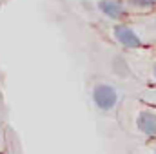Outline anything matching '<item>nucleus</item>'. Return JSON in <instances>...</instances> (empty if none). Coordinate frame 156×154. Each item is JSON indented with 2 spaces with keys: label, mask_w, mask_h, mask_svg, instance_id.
<instances>
[{
  "label": "nucleus",
  "mask_w": 156,
  "mask_h": 154,
  "mask_svg": "<svg viewBox=\"0 0 156 154\" xmlns=\"http://www.w3.org/2000/svg\"><path fill=\"white\" fill-rule=\"evenodd\" d=\"M136 123H138V129H140L144 134H147V136H156V114L149 113V111H144V113H140Z\"/></svg>",
  "instance_id": "obj_3"
},
{
  "label": "nucleus",
  "mask_w": 156,
  "mask_h": 154,
  "mask_svg": "<svg viewBox=\"0 0 156 154\" xmlns=\"http://www.w3.org/2000/svg\"><path fill=\"white\" fill-rule=\"evenodd\" d=\"M154 76H156V67H154Z\"/></svg>",
  "instance_id": "obj_6"
},
{
  "label": "nucleus",
  "mask_w": 156,
  "mask_h": 154,
  "mask_svg": "<svg viewBox=\"0 0 156 154\" xmlns=\"http://www.w3.org/2000/svg\"><path fill=\"white\" fill-rule=\"evenodd\" d=\"M115 37L118 38V42L122 45L131 47V49H136V47L142 45V40L138 38V35L131 27H127V26H116L115 27Z\"/></svg>",
  "instance_id": "obj_2"
},
{
  "label": "nucleus",
  "mask_w": 156,
  "mask_h": 154,
  "mask_svg": "<svg viewBox=\"0 0 156 154\" xmlns=\"http://www.w3.org/2000/svg\"><path fill=\"white\" fill-rule=\"evenodd\" d=\"M98 7L104 11V15H107L109 18H120L123 15V7L120 2H115V0H100Z\"/></svg>",
  "instance_id": "obj_4"
},
{
  "label": "nucleus",
  "mask_w": 156,
  "mask_h": 154,
  "mask_svg": "<svg viewBox=\"0 0 156 154\" xmlns=\"http://www.w3.org/2000/svg\"><path fill=\"white\" fill-rule=\"evenodd\" d=\"M93 98L96 107L102 111H109L116 105V91L107 83H98L93 91Z\"/></svg>",
  "instance_id": "obj_1"
},
{
  "label": "nucleus",
  "mask_w": 156,
  "mask_h": 154,
  "mask_svg": "<svg viewBox=\"0 0 156 154\" xmlns=\"http://www.w3.org/2000/svg\"><path fill=\"white\" fill-rule=\"evenodd\" d=\"M134 5H144V7H147V5H153L156 4V0H131Z\"/></svg>",
  "instance_id": "obj_5"
}]
</instances>
